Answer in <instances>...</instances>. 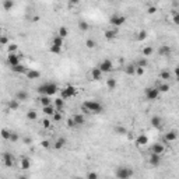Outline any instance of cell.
<instances>
[{
	"mask_svg": "<svg viewBox=\"0 0 179 179\" xmlns=\"http://www.w3.org/2000/svg\"><path fill=\"white\" fill-rule=\"evenodd\" d=\"M81 108L83 112H86V114H102L104 112V105L99 104L98 101H94V99L84 101Z\"/></svg>",
	"mask_w": 179,
	"mask_h": 179,
	"instance_id": "obj_1",
	"label": "cell"
},
{
	"mask_svg": "<svg viewBox=\"0 0 179 179\" xmlns=\"http://www.w3.org/2000/svg\"><path fill=\"white\" fill-rule=\"evenodd\" d=\"M37 91L41 95H49V97H52V95H55V94L59 91V87H57V84H55V83H44V84H41V86L37 88Z\"/></svg>",
	"mask_w": 179,
	"mask_h": 179,
	"instance_id": "obj_2",
	"label": "cell"
},
{
	"mask_svg": "<svg viewBox=\"0 0 179 179\" xmlns=\"http://www.w3.org/2000/svg\"><path fill=\"white\" fill-rule=\"evenodd\" d=\"M134 175V171L129 167H118L115 171V176L118 179H129Z\"/></svg>",
	"mask_w": 179,
	"mask_h": 179,
	"instance_id": "obj_3",
	"label": "cell"
},
{
	"mask_svg": "<svg viewBox=\"0 0 179 179\" xmlns=\"http://www.w3.org/2000/svg\"><path fill=\"white\" fill-rule=\"evenodd\" d=\"M76 93H77V88L74 86H66L65 88L60 90V97L63 98V99H69V98L74 97Z\"/></svg>",
	"mask_w": 179,
	"mask_h": 179,
	"instance_id": "obj_4",
	"label": "cell"
},
{
	"mask_svg": "<svg viewBox=\"0 0 179 179\" xmlns=\"http://www.w3.org/2000/svg\"><path fill=\"white\" fill-rule=\"evenodd\" d=\"M159 90L157 88V87H148V88H146V91H144V95H146V98L148 99V101H154V99H157V98L159 97Z\"/></svg>",
	"mask_w": 179,
	"mask_h": 179,
	"instance_id": "obj_5",
	"label": "cell"
},
{
	"mask_svg": "<svg viewBox=\"0 0 179 179\" xmlns=\"http://www.w3.org/2000/svg\"><path fill=\"white\" fill-rule=\"evenodd\" d=\"M125 23H126V17L125 16L114 14V16H111V18H109V24L114 25V27H122Z\"/></svg>",
	"mask_w": 179,
	"mask_h": 179,
	"instance_id": "obj_6",
	"label": "cell"
},
{
	"mask_svg": "<svg viewBox=\"0 0 179 179\" xmlns=\"http://www.w3.org/2000/svg\"><path fill=\"white\" fill-rule=\"evenodd\" d=\"M98 67L101 69L102 73H109V71H112L114 70V63H112V60L111 59H104V60L98 65Z\"/></svg>",
	"mask_w": 179,
	"mask_h": 179,
	"instance_id": "obj_7",
	"label": "cell"
},
{
	"mask_svg": "<svg viewBox=\"0 0 179 179\" xmlns=\"http://www.w3.org/2000/svg\"><path fill=\"white\" fill-rule=\"evenodd\" d=\"M148 164H150L151 167H159V164H161V155L159 154H155V153H151L150 157H148Z\"/></svg>",
	"mask_w": 179,
	"mask_h": 179,
	"instance_id": "obj_8",
	"label": "cell"
},
{
	"mask_svg": "<svg viewBox=\"0 0 179 179\" xmlns=\"http://www.w3.org/2000/svg\"><path fill=\"white\" fill-rule=\"evenodd\" d=\"M3 164L6 165L7 168H11L14 165V155L11 153H3Z\"/></svg>",
	"mask_w": 179,
	"mask_h": 179,
	"instance_id": "obj_9",
	"label": "cell"
},
{
	"mask_svg": "<svg viewBox=\"0 0 179 179\" xmlns=\"http://www.w3.org/2000/svg\"><path fill=\"white\" fill-rule=\"evenodd\" d=\"M23 55H17V53H8V57H7V60L8 63H10V66H17V65H20V59Z\"/></svg>",
	"mask_w": 179,
	"mask_h": 179,
	"instance_id": "obj_10",
	"label": "cell"
},
{
	"mask_svg": "<svg viewBox=\"0 0 179 179\" xmlns=\"http://www.w3.org/2000/svg\"><path fill=\"white\" fill-rule=\"evenodd\" d=\"M151 153H155V154L162 155L164 153H165V146L161 144V143H155V144L151 146Z\"/></svg>",
	"mask_w": 179,
	"mask_h": 179,
	"instance_id": "obj_11",
	"label": "cell"
},
{
	"mask_svg": "<svg viewBox=\"0 0 179 179\" xmlns=\"http://www.w3.org/2000/svg\"><path fill=\"white\" fill-rule=\"evenodd\" d=\"M28 97H29V94H28V91L27 90H20V91H17V94H16V99H18V101H27L28 99Z\"/></svg>",
	"mask_w": 179,
	"mask_h": 179,
	"instance_id": "obj_12",
	"label": "cell"
},
{
	"mask_svg": "<svg viewBox=\"0 0 179 179\" xmlns=\"http://www.w3.org/2000/svg\"><path fill=\"white\" fill-rule=\"evenodd\" d=\"M74 120V123H76V126H81V125H84L86 123V116L83 114H76L71 116Z\"/></svg>",
	"mask_w": 179,
	"mask_h": 179,
	"instance_id": "obj_13",
	"label": "cell"
},
{
	"mask_svg": "<svg viewBox=\"0 0 179 179\" xmlns=\"http://www.w3.org/2000/svg\"><path fill=\"white\" fill-rule=\"evenodd\" d=\"M136 144L138 147H144L148 144V137H147L146 134H138L137 138H136Z\"/></svg>",
	"mask_w": 179,
	"mask_h": 179,
	"instance_id": "obj_14",
	"label": "cell"
},
{
	"mask_svg": "<svg viewBox=\"0 0 179 179\" xmlns=\"http://www.w3.org/2000/svg\"><path fill=\"white\" fill-rule=\"evenodd\" d=\"M157 52H158L159 56H164V57H165V56H169V55H171V48H169L168 45H161Z\"/></svg>",
	"mask_w": 179,
	"mask_h": 179,
	"instance_id": "obj_15",
	"label": "cell"
},
{
	"mask_svg": "<svg viewBox=\"0 0 179 179\" xmlns=\"http://www.w3.org/2000/svg\"><path fill=\"white\" fill-rule=\"evenodd\" d=\"M151 126L155 127V129H159V127L162 126V119H161V116H157V115H154L153 118H151L150 120Z\"/></svg>",
	"mask_w": 179,
	"mask_h": 179,
	"instance_id": "obj_16",
	"label": "cell"
},
{
	"mask_svg": "<svg viewBox=\"0 0 179 179\" xmlns=\"http://www.w3.org/2000/svg\"><path fill=\"white\" fill-rule=\"evenodd\" d=\"M102 71H101V69L99 67H95V69H93L91 70V78H93L94 81H98V80H101L102 78Z\"/></svg>",
	"mask_w": 179,
	"mask_h": 179,
	"instance_id": "obj_17",
	"label": "cell"
},
{
	"mask_svg": "<svg viewBox=\"0 0 179 179\" xmlns=\"http://www.w3.org/2000/svg\"><path fill=\"white\" fill-rule=\"evenodd\" d=\"M11 70L17 74H27V71H28V69H27L24 65H21V63L20 65H17V66H13Z\"/></svg>",
	"mask_w": 179,
	"mask_h": 179,
	"instance_id": "obj_18",
	"label": "cell"
},
{
	"mask_svg": "<svg viewBox=\"0 0 179 179\" xmlns=\"http://www.w3.org/2000/svg\"><path fill=\"white\" fill-rule=\"evenodd\" d=\"M42 112H44L45 115H48V116H52L55 112H56V108H55V105H46V106H42Z\"/></svg>",
	"mask_w": 179,
	"mask_h": 179,
	"instance_id": "obj_19",
	"label": "cell"
},
{
	"mask_svg": "<svg viewBox=\"0 0 179 179\" xmlns=\"http://www.w3.org/2000/svg\"><path fill=\"white\" fill-rule=\"evenodd\" d=\"M125 73H126L127 76H134V74H136V63H129V65H126Z\"/></svg>",
	"mask_w": 179,
	"mask_h": 179,
	"instance_id": "obj_20",
	"label": "cell"
},
{
	"mask_svg": "<svg viewBox=\"0 0 179 179\" xmlns=\"http://www.w3.org/2000/svg\"><path fill=\"white\" fill-rule=\"evenodd\" d=\"M116 35H118V31H116V29H106L105 34H104V37H105L108 41H112V39H115V38H116Z\"/></svg>",
	"mask_w": 179,
	"mask_h": 179,
	"instance_id": "obj_21",
	"label": "cell"
},
{
	"mask_svg": "<svg viewBox=\"0 0 179 179\" xmlns=\"http://www.w3.org/2000/svg\"><path fill=\"white\" fill-rule=\"evenodd\" d=\"M66 138L65 137H59L56 140V141L53 143V147H55V148H56V150H62V148H63V147L66 146Z\"/></svg>",
	"mask_w": 179,
	"mask_h": 179,
	"instance_id": "obj_22",
	"label": "cell"
},
{
	"mask_svg": "<svg viewBox=\"0 0 179 179\" xmlns=\"http://www.w3.org/2000/svg\"><path fill=\"white\" fill-rule=\"evenodd\" d=\"M53 105H55V108H56V111H62L63 109V105H65V99L63 98H56L55 101H53Z\"/></svg>",
	"mask_w": 179,
	"mask_h": 179,
	"instance_id": "obj_23",
	"label": "cell"
},
{
	"mask_svg": "<svg viewBox=\"0 0 179 179\" xmlns=\"http://www.w3.org/2000/svg\"><path fill=\"white\" fill-rule=\"evenodd\" d=\"M176 138H178V133H176L175 130H171L165 134V140H167V141H175Z\"/></svg>",
	"mask_w": 179,
	"mask_h": 179,
	"instance_id": "obj_24",
	"label": "cell"
},
{
	"mask_svg": "<svg viewBox=\"0 0 179 179\" xmlns=\"http://www.w3.org/2000/svg\"><path fill=\"white\" fill-rule=\"evenodd\" d=\"M115 133L119 134V136H123V134H127V129L125 126H122V125H116L115 126Z\"/></svg>",
	"mask_w": 179,
	"mask_h": 179,
	"instance_id": "obj_25",
	"label": "cell"
},
{
	"mask_svg": "<svg viewBox=\"0 0 179 179\" xmlns=\"http://www.w3.org/2000/svg\"><path fill=\"white\" fill-rule=\"evenodd\" d=\"M39 76H41V73H39L38 70H28V71H27V78H29V80L39 78Z\"/></svg>",
	"mask_w": 179,
	"mask_h": 179,
	"instance_id": "obj_26",
	"label": "cell"
},
{
	"mask_svg": "<svg viewBox=\"0 0 179 179\" xmlns=\"http://www.w3.org/2000/svg\"><path fill=\"white\" fill-rule=\"evenodd\" d=\"M39 102H41L42 106H46V105H50V104H52V99H50V97H49V95H41V98H39Z\"/></svg>",
	"mask_w": 179,
	"mask_h": 179,
	"instance_id": "obj_27",
	"label": "cell"
},
{
	"mask_svg": "<svg viewBox=\"0 0 179 179\" xmlns=\"http://www.w3.org/2000/svg\"><path fill=\"white\" fill-rule=\"evenodd\" d=\"M21 168H23L24 171H27V169L31 168V161H29L27 157H23V158H21Z\"/></svg>",
	"mask_w": 179,
	"mask_h": 179,
	"instance_id": "obj_28",
	"label": "cell"
},
{
	"mask_svg": "<svg viewBox=\"0 0 179 179\" xmlns=\"http://www.w3.org/2000/svg\"><path fill=\"white\" fill-rule=\"evenodd\" d=\"M116 84H118V83H116L115 78H108V80H106V87H108L109 91H114V90L116 88Z\"/></svg>",
	"mask_w": 179,
	"mask_h": 179,
	"instance_id": "obj_29",
	"label": "cell"
},
{
	"mask_svg": "<svg viewBox=\"0 0 179 179\" xmlns=\"http://www.w3.org/2000/svg\"><path fill=\"white\" fill-rule=\"evenodd\" d=\"M63 39H65V38H62V37H59V35H56V37L53 38L52 45L57 46V48H62V46H63Z\"/></svg>",
	"mask_w": 179,
	"mask_h": 179,
	"instance_id": "obj_30",
	"label": "cell"
},
{
	"mask_svg": "<svg viewBox=\"0 0 179 179\" xmlns=\"http://www.w3.org/2000/svg\"><path fill=\"white\" fill-rule=\"evenodd\" d=\"M13 7H14V2L13 0H4L3 2V8L6 11H10Z\"/></svg>",
	"mask_w": 179,
	"mask_h": 179,
	"instance_id": "obj_31",
	"label": "cell"
},
{
	"mask_svg": "<svg viewBox=\"0 0 179 179\" xmlns=\"http://www.w3.org/2000/svg\"><path fill=\"white\" fill-rule=\"evenodd\" d=\"M136 66H140V67H148V60H147V57H141V59H138L137 62H136Z\"/></svg>",
	"mask_w": 179,
	"mask_h": 179,
	"instance_id": "obj_32",
	"label": "cell"
},
{
	"mask_svg": "<svg viewBox=\"0 0 179 179\" xmlns=\"http://www.w3.org/2000/svg\"><path fill=\"white\" fill-rule=\"evenodd\" d=\"M18 106H20V101H18V99H13V101L8 102V108L11 111H17Z\"/></svg>",
	"mask_w": 179,
	"mask_h": 179,
	"instance_id": "obj_33",
	"label": "cell"
},
{
	"mask_svg": "<svg viewBox=\"0 0 179 179\" xmlns=\"http://www.w3.org/2000/svg\"><path fill=\"white\" fill-rule=\"evenodd\" d=\"M57 35L62 37V38H67V35H69V29L66 28V27H60L59 31H57Z\"/></svg>",
	"mask_w": 179,
	"mask_h": 179,
	"instance_id": "obj_34",
	"label": "cell"
},
{
	"mask_svg": "<svg viewBox=\"0 0 179 179\" xmlns=\"http://www.w3.org/2000/svg\"><path fill=\"white\" fill-rule=\"evenodd\" d=\"M159 78H161V80H164V81H168V80L171 78V73H169L168 70H164V71H161V73H159Z\"/></svg>",
	"mask_w": 179,
	"mask_h": 179,
	"instance_id": "obj_35",
	"label": "cell"
},
{
	"mask_svg": "<svg viewBox=\"0 0 179 179\" xmlns=\"http://www.w3.org/2000/svg\"><path fill=\"white\" fill-rule=\"evenodd\" d=\"M157 88L159 90V93H168L171 87H169V84H168V83H162V84H159Z\"/></svg>",
	"mask_w": 179,
	"mask_h": 179,
	"instance_id": "obj_36",
	"label": "cell"
},
{
	"mask_svg": "<svg viewBox=\"0 0 179 179\" xmlns=\"http://www.w3.org/2000/svg\"><path fill=\"white\" fill-rule=\"evenodd\" d=\"M78 29H80V31H88L90 24L87 21H80V23H78Z\"/></svg>",
	"mask_w": 179,
	"mask_h": 179,
	"instance_id": "obj_37",
	"label": "cell"
},
{
	"mask_svg": "<svg viewBox=\"0 0 179 179\" xmlns=\"http://www.w3.org/2000/svg\"><path fill=\"white\" fill-rule=\"evenodd\" d=\"M37 112H35V111L34 109H29L28 112H27V119H28V120H35V119H37Z\"/></svg>",
	"mask_w": 179,
	"mask_h": 179,
	"instance_id": "obj_38",
	"label": "cell"
},
{
	"mask_svg": "<svg viewBox=\"0 0 179 179\" xmlns=\"http://www.w3.org/2000/svg\"><path fill=\"white\" fill-rule=\"evenodd\" d=\"M147 39V31L146 29H141L140 32H138V35H137V41H146Z\"/></svg>",
	"mask_w": 179,
	"mask_h": 179,
	"instance_id": "obj_39",
	"label": "cell"
},
{
	"mask_svg": "<svg viewBox=\"0 0 179 179\" xmlns=\"http://www.w3.org/2000/svg\"><path fill=\"white\" fill-rule=\"evenodd\" d=\"M52 118H53V120H55V122H60L62 118H63V115H62V111H56V112L52 115Z\"/></svg>",
	"mask_w": 179,
	"mask_h": 179,
	"instance_id": "obj_40",
	"label": "cell"
},
{
	"mask_svg": "<svg viewBox=\"0 0 179 179\" xmlns=\"http://www.w3.org/2000/svg\"><path fill=\"white\" fill-rule=\"evenodd\" d=\"M153 52H154V49L151 48V46H146V48H143V55L144 56H151L153 55Z\"/></svg>",
	"mask_w": 179,
	"mask_h": 179,
	"instance_id": "obj_41",
	"label": "cell"
},
{
	"mask_svg": "<svg viewBox=\"0 0 179 179\" xmlns=\"http://www.w3.org/2000/svg\"><path fill=\"white\" fill-rule=\"evenodd\" d=\"M10 141H13V143H16V141H18L20 140V136H18V133L17 132H11V134H10V138H8Z\"/></svg>",
	"mask_w": 179,
	"mask_h": 179,
	"instance_id": "obj_42",
	"label": "cell"
},
{
	"mask_svg": "<svg viewBox=\"0 0 179 179\" xmlns=\"http://www.w3.org/2000/svg\"><path fill=\"white\" fill-rule=\"evenodd\" d=\"M17 49H18V46H17L16 44H8V45H7V50H8V53H16V52H17Z\"/></svg>",
	"mask_w": 179,
	"mask_h": 179,
	"instance_id": "obj_43",
	"label": "cell"
},
{
	"mask_svg": "<svg viewBox=\"0 0 179 179\" xmlns=\"http://www.w3.org/2000/svg\"><path fill=\"white\" fill-rule=\"evenodd\" d=\"M86 46L88 49H94L95 46H97V42L94 41V39H87V41H86Z\"/></svg>",
	"mask_w": 179,
	"mask_h": 179,
	"instance_id": "obj_44",
	"label": "cell"
},
{
	"mask_svg": "<svg viewBox=\"0 0 179 179\" xmlns=\"http://www.w3.org/2000/svg\"><path fill=\"white\" fill-rule=\"evenodd\" d=\"M10 134H11V132H8L7 129H3V130H2V137L6 138V140L10 138Z\"/></svg>",
	"mask_w": 179,
	"mask_h": 179,
	"instance_id": "obj_45",
	"label": "cell"
},
{
	"mask_svg": "<svg viewBox=\"0 0 179 179\" xmlns=\"http://www.w3.org/2000/svg\"><path fill=\"white\" fill-rule=\"evenodd\" d=\"M144 71H146V69H144V67L136 66V74H137V76H143V74H144Z\"/></svg>",
	"mask_w": 179,
	"mask_h": 179,
	"instance_id": "obj_46",
	"label": "cell"
},
{
	"mask_svg": "<svg viewBox=\"0 0 179 179\" xmlns=\"http://www.w3.org/2000/svg\"><path fill=\"white\" fill-rule=\"evenodd\" d=\"M50 52L52 53H60L62 52V48H57V46H55V45H52V46H50Z\"/></svg>",
	"mask_w": 179,
	"mask_h": 179,
	"instance_id": "obj_47",
	"label": "cell"
},
{
	"mask_svg": "<svg viewBox=\"0 0 179 179\" xmlns=\"http://www.w3.org/2000/svg\"><path fill=\"white\" fill-rule=\"evenodd\" d=\"M86 176L88 179H98V174H95V172H88Z\"/></svg>",
	"mask_w": 179,
	"mask_h": 179,
	"instance_id": "obj_48",
	"label": "cell"
},
{
	"mask_svg": "<svg viewBox=\"0 0 179 179\" xmlns=\"http://www.w3.org/2000/svg\"><path fill=\"white\" fill-rule=\"evenodd\" d=\"M172 21H174V24L179 27V13H175V14H174V18H172Z\"/></svg>",
	"mask_w": 179,
	"mask_h": 179,
	"instance_id": "obj_49",
	"label": "cell"
},
{
	"mask_svg": "<svg viewBox=\"0 0 179 179\" xmlns=\"http://www.w3.org/2000/svg\"><path fill=\"white\" fill-rule=\"evenodd\" d=\"M0 44L2 45H8V38L6 37V35H3V37L0 38Z\"/></svg>",
	"mask_w": 179,
	"mask_h": 179,
	"instance_id": "obj_50",
	"label": "cell"
},
{
	"mask_svg": "<svg viewBox=\"0 0 179 179\" xmlns=\"http://www.w3.org/2000/svg\"><path fill=\"white\" fill-rule=\"evenodd\" d=\"M42 126H44L45 129H48V127L50 126V120H49V119H44V120H42Z\"/></svg>",
	"mask_w": 179,
	"mask_h": 179,
	"instance_id": "obj_51",
	"label": "cell"
},
{
	"mask_svg": "<svg viewBox=\"0 0 179 179\" xmlns=\"http://www.w3.org/2000/svg\"><path fill=\"white\" fill-rule=\"evenodd\" d=\"M23 143H24V144H27V146H31L32 140H31V137H23Z\"/></svg>",
	"mask_w": 179,
	"mask_h": 179,
	"instance_id": "obj_52",
	"label": "cell"
},
{
	"mask_svg": "<svg viewBox=\"0 0 179 179\" xmlns=\"http://www.w3.org/2000/svg\"><path fill=\"white\" fill-rule=\"evenodd\" d=\"M41 146L44 147V148H49V147H50V143H49V140H44V141H41Z\"/></svg>",
	"mask_w": 179,
	"mask_h": 179,
	"instance_id": "obj_53",
	"label": "cell"
},
{
	"mask_svg": "<svg viewBox=\"0 0 179 179\" xmlns=\"http://www.w3.org/2000/svg\"><path fill=\"white\" fill-rule=\"evenodd\" d=\"M155 11H157V7H155V6H151V7L147 8V13H148V14H154Z\"/></svg>",
	"mask_w": 179,
	"mask_h": 179,
	"instance_id": "obj_54",
	"label": "cell"
},
{
	"mask_svg": "<svg viewBox=\"0 0 179 179\" xmlns=\"http://www.w3.org/2000/svg\"><path fill=\"white\" fill-rule=\"evenodd\" d=\"M67 126H69V127H76V123H74L73 118H70V119H67Z\"/></svg>",
	"mask_w": 179,
	"mask_h": 179,
	"instance_id": "obj_55",
	"label": "cell"
},
{
	"mask_svg": "<svg viewBox=\"0 0 179 179\" xmlns=\"http://www.w3.org/2000/svg\"><path fill=\"white\" fill-rule=\"evenodd\" d=\"M69 3L71 4V6H77V4L80 3V0H69Z\"/></svg>",
	"mask_w": 179,
	"mask_h": 179,
	"instance_id": "obj_56",
	"label": "cell"
},
{
	"mask_svg": "<svg viewBox=\"0 0 179 179\" xmlns=\"http://www.w3.org/2000/svg\"><path fill=\"white\" fill-rule=\"evenodd\" d=\"M175 77H176V80L179 81V66H178V67H175Z\"/></svg>",
	"mask_w": 179,
	"mask_h": 179,
	"instance_id": "obj_57",
	"label": "cell"
},
{
	"mask_svg": "<svg viewBox=\"0 0 179 179\" xmlns=\"http://www.w3.org/2000/svg\"><path fill=\"white\" fill-rule=\"evenodd\" d=\"M67 2H69V0H67Z\"/></svg>",
	"mask_w": 179,
	"mask_h": 179,
	"instance_id": "obj_58",
	"label": "cell"
}]
</instances>
